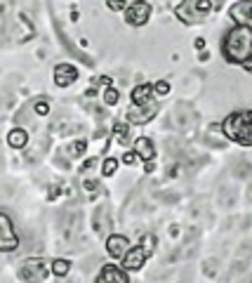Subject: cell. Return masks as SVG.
<instances>
[{
    "instance_id": "obj_1",
    "label": "cell",
    "mask_w": 252,
    "mask_h": 283,
    "mask_svg": "<svg viewBox=\"0 0 252 283\" xmlns=\"http://www.w3.org/2000/svg\"><path fill=\"white\" fill-rule=\"evenodd\" d=\"M222 52H224L226 62L231 64H243L245 59L252 57V28L238 24L224 35L222 43Z\"/></svg>"
},
{
    "instance_id": "obj_2",
    "label": "cell",
    "mask_w": 252,
    "mask_h": 283,
    "mask_svg": "<svg viewBox=\"0 0 252 283\" xmlns=\"http://www.w3.org/2000/svg\"><path fill=\"white\" fill-rule=\"evenodd\" d=\"M222 130L231 142H238L243 146H252V111H238L231 113L222 123Z\"/></svg>"
},
{
    "instance_id": "obj_3",
    "label": "cell",
    "mask_w": 252,
    "mask_h": 283,
    "mask_svg": "<svg viewBox=\"0 0 252 283\" xmlns=\"http://www.w3.org/2000/svg\"><path fill=\"white\" fill-rule=\"evenodd\" d=\"M17 246H19V238H17V231L12 227V220L5 213H0V250L10 253Z\"/></svg>"
},
{
    "instance_id": "obj_4",
    "label": "cell",
    "mask_w": 252,
    "mask_h": 283,
    "mask_svg": "<svg viewBox=\"0 0 252 283\" xmlns=\"http://www.w3.org/2000/svg\"><path fill=\"white\" fill-rule=\"evenodd\" d=\"M149 17H151V5L144 3V0L132 3V5L128 7V14H125L128 24H132V26H144V24L149 21Z\"/></svg>"
},
{
    "instance_id": "obj_5",
    "label": "cell",
    "mask_w": 252,
    "mask_h": 283,
    "mask_svg": "<svg viewBox=\"0 0 252 283\" xmlns=\"http://www.w3.org/2000/svg\"><path fill=\"white\" fill-rule=\"evenodd\" d=\"M156 111H158V106L156 104H151V102L132 104V109L128 111V118L132 120V123L142 125V123H146V120H151V118L156 116Z\"/></svg>"
},
{
    "instance_id": "obj_6",
    "label": "cell",
    "mask_w": 252,
    "mask_h": 283,
    "mask_svg": "<svg viewBox=\"0 0 252 283\" xmlns=\"http://www.w3.org/2000/svg\"><path fill=\"white\" fill-rule=\"evenodd\" d=\"M146 257H149V253L144 250V246L130 248L128 253H125V257H123V269H125V271H137V269H142L144 262H146Z\"/></svg>"
},
{
    "instance_id": "obj_7",
    "label": "cell",
    "mask_w": 252,
    "mask_h": 283,
    "mask_svg": "<svg viewBox=\"0 0 252 283\" xmlns=\"http://www.w3.org/2000/svg\"><path fill=\"white\" fill-rule=\"evenodd\" d=\"M48 276V269L43 267L40 260H28L24 267H21V278L28 283H35V281H40V278Z\"/></svg>"
},
{
    "instance_id": "obj_8",
    "label": "cell",
    "mask_w": 252,
    "mask_h": 283,
    "mask_svg": "<svg viewBox=\"0 0 252 283\" xmlns=\"http://www.w3.org/2000/svg\"><path fill=\"white\" fill-rule=\"evenodd\" d=\"M231 17L236 24H243V26L252 28V0H240L231 7Z\"/></svg>"
},
{
    "instance_id": "obj_9",
    "label": "cell",
    "mask_w": 252,
    "mask_h": 283,
    "mask_svg": "<svg viewBox=\"0 0 252 283\" xmlns=\"http://www.w3.org/2000/svg\"><path fill=\"white\" fill-rule=\"evenodd\" d=\"M97 283H130V281L125 269L116 267V264H106L102 269V274H99V278H97Z\"/></svg>"
},
{
    "instance_id": "obj_10",
    "label": "cell",
    "mask_w": 252,
    "mask_h": 283,
    "mask_svg": "<svg viewBox=\"0 0 252 283\" xmlns=\"http://www.w3.org/2000/svg\"><path fill=\"white\" fill-rule=\"evenodd\" d=\"M106 250H109L111 257H116V260H123L125 253L130 250V241L128 236H109V241H106Z\"/></svg>"
},
{
    "instance_id": "obj_11",
    "label": "cell",
    "mask_w": 252,
    "mask_h": 283,
    "mask_svg": "<svg viewBox=\"0 0 252 283\" xmlns=\"http://www.w3.org/2000/svg\"><path fill=\"white\" fill-rule=\"evenodd\" d=\"M78 78V69L75 66H71V64H59L55 69V83L59 85V88H66V85H71Z\"/></svg>"
},
{
    "instance_id": "obj_12",
    "label": "cell",
    "mask_w": 252,
    "mask_h": 283,
    "mask_svg": "<svg viewBox=\"0 0 252 283\" xmlns=\"http://www.w3.org/2000/svg\"><path fill=\"white\" fill-rule=\"evenodd\" d=\"M135 153L139 156L142 160H151L153 156H156V149H153V142L146 137H139L135 142Z\"/></svg>"
},
{
    "instance_id": "obj_13",
    "label": "cell",
    "mask_w": 252,
    "mask_h": 283,
    "mask_svg": "<svg viewBox=\"0 0 252 283\" xmlns=\"http://www.w3.org/2000/svg\"><path fill=\"white\" fill-rule=\"evenodd\" d=\"M151 95H153V85H149V83L137 85L135 90H132V102H135V104H144V102H149Z\"/></svg>"
},
{
    "instance_id": "obj_14",
    "label": "cell",
    "mask_w": 252,
    "mask_h": 283,
    "mask_svg": "<svg viewBox=\"0 0 252 283\" xmlns=\"http://www.w3.org/2000/svg\"><path fill=\"white\" fill-rule=\"evenodd\" d=\"M7 142H10V146H12V149H24V146H26V142H28V135L24 130H19V128H17V130H12L10 135H7Z\"/></svg>"
},
{
    "instance_id": "obj_15",
    "label": "cell",
    "mask_w": 252,
    "mask_h": 283,
    "mask_svg": "<svg viewBox=\"0 0 252 283\" xmlns=\"http://www.w3.org/2000/svg\"><path fill=\"white\" fill-rule=\"evenodd\" d=\"M68 269H71V264L66 260H55L52 262V274H57V276H66Z\"/></svg>"
},
{
    "instance_id": "obj_16",
    "label": "cell",
    "mask_w": 252,
    "mask_h": 283,
    "mask_svg": "<svg viewBox=\"0 0 252 283\" xmlns=\"http://www.w3.org/2000/svg\"><path fill=\"white\" fill-rule=\"evenodd\" d=\"M118 170V160L116 158H106L104 160V166H102V173L109 177V175H113Z\"/></svg>"
},
{
    "instance_id": "obj_17",
    "label": "cell",
    "mask_w": 252,
    "mask_h": 283,
    "mask_svg": "<svg viewBox=\"0 0 252 283\" xmlns=\"http://www.w3.org/2000/svg\"><path fill=\"white\" fill-rule=\"evenodd\" d=\"M85 149H88V142L85 139H78L73 146H68V153L71 156H80V153H85Z\"/></svg>"
},
{
    "instance_id": "obj_18",
    "label": "cell",
    "mask_w": 252,
    "mask_h": 283,
    "mask_svg": "<svg viewBox=\"0 0 252 283\" xmlns=\"http://www.w3.org/2000/svg\"><path fill=\"white\" fill-rule=\"evenodd\" d=\"M153 92L160 95V97H165L167 92H170V83H167V80H158V83L153 85Z\"/></svg>"
},
{
    "instance_id": "obj_19",
    "label": "cell",
    "mask_w": 252,
    "mask_h": 283,
    "mask_svg": "<svg viewBox=\"0 0 252 283\" xmlns=\"http://www.w3.org/2000/svg\"><path fill=\"white\" fill-rule=\"evenodd\" d=\"M104 102L109 104V106H113V104L118 102V90H113V88H106V92H104Z\"/></svg>"
},
{
    "instance_id": "obj_20",
    "label": "cell",
    "mask_w": 252,
    "mask_h": 283,
    "mask_svg": "<svg viewBox=\"0 0 252 283\" xmlns=\"http://www.w3.org/2000/svg\"><path fill=\"white\" fill-rule=\"evenodd\" d=\"M116 139L120 142V144H125V142H128V128H125L123 123L116 125Z\"/></svg>"
},
{
    "instance_id": "obj_21",
    "label": "cell",
    "mask_w": 252,
    "mask_h": 283,
    "mask_svg": "<svg viewBox=\"0 0 252 283\" xmlns=\"http://www.w3.org/2000/svg\"><path fill=\"white\" fill-rule=\"evenodd\" d=\"M196 10H198V12H200V14H203V17H205V14H207V12H210V10H212L210 0H196Z\"/></svg>"
},
{
    "instance_id": "obj_22",
    "label": "cell",
    "mask_w": 252,
    "mask_h": 283,
    "mask_svg": "<svg viewBox=\"0 0 252 283\" xmlns=\"http://www.w3.org/2000/svg\"><path fill=\"white\" fill-rule=\"evenodd\" d=\"M111 10H125V0H106Z\"/></svg>"
},
{
    "instance_id": "obj_23",
    "label": "cell",
    "mask_w": 252,
    "mask_h": 283,
    "mask_svg": "<svg viewBox=\"0 0 252 283\" xmlns=\"http://www.w3.org/2000/svg\"><path fill=\"white\" fill-rule=\"evenodd\" d=\"M137 158H139V156H137L135 151H130V153H125V156H123V163H128V166H135Z\"/></svg>"
},
{
    "instance_id": "obj_24",
    "label": "cell",
    "mask_w": 252,
    "mask_h": 283,
    "mask_svg": "<svg viewBox=\"0 0 252 283\" xmlns=\"http://www.w3.org/2000/svg\"><path fill=\"white\" fill-rule=\"evenodd\" d=\"M153 246H156V241H153V236H149V238H144V250H146V253H153Z\"/></svg>"
},
{
    "instance_id": "obj_25",
    "label": "cell",
    "mask_w": 252,
    "mask_h": 283,
    "mask_svg": "<svg viewBox=\"0 0 252 283\" xmlns=\"http://www.w3.org/2000/svg\"><path fill=\"white\" fill-rule=\"evenodd\" d=\"M35 111H38L40 116H45V113H50V106L45 102H38V104H35Z\"/></svg>"
},
{
    "instance_id": "obj_26",
    "label": "cell",
    "mask_w": 252,
    "mask_h": 283,
    "mask_svg": "<svg viewBox=\"0 0 252 283\" xmlns=\"http://www.w3.org/2000/svg\"><path fill=\"white\" fill-rule=\"evenodd\" d=\"M243 69H245L247 73H252V57H250V59H245V62H243Z\"/></svg>"
},
{
    "instance_id": "obj_27",
    "label": "cell",
    "mask_w": 252,
    "mask_h": 283,
    "mask_svg": "<svg viewBox=\"0 0 252 283\" xmlns=\"http://www.w3.org/2000/svg\"><path fill=\"white\" fill-rule=\"evenodd\" d=\"M85 189H88V191H90V189H97V184H95V182H85Z\"/></svg>"
}]
</instances>
